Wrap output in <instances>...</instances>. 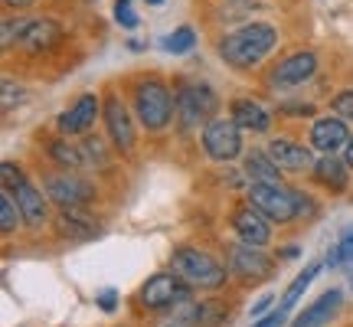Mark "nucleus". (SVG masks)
Wrapping results in <instances>:
<instances>
[{
    "label": "nucleus",
    "mask_w": 353,
    "mask_h": 327,
    "mask_svg": "<svg viewBox=\"0 0 353 327\" xmlns=\"http://www.w3.org/2000/svg\"><path fill=\"white\" fill-rule=\"evenodd\" d=\"M203 151L213 161H236L242 154V128L232 118H210L203 125Z\"/></svg>",
    "instance_id": "39448f33"
},
{
    "label": "nucleus",
    "mask_w": 353,
    "mask_h": 327,
    "mask_svg": "<svg viewBox=\"0 0 353 327\" xmlns=\"http://www.w3.org/2000/svg\"><path fill=\"white\" fill-rule=\"evenodd\" d=\"M114 304H118V291H114V288L99 291V308H101V311H114Z\"/></svg>",
    "instance_id": "7c9ffc66"
},
{
    "label": "nucleus",
    "mask_w": 353,
    "mask_h": 327,
    "mask_svg": "<svg viewBox=\"0 0 353 327\" xmlns=\"http://www.w3.org/2000/svg\"><path fill=\"white\" fill-rule=\"evenodd\" d=\"M341 304H343L341 288L324 291V295H321L311 308H304L301 315L291 321V327H324V324H330V321H334V315L341 311Z\"/></svg>",
    "instance_id": "4468645a"
},
{
    "label": "nucleus",
    "mask_w": 353,
    "mask_h": 327,
    "mask_svg": "<svg viewBox=\"0 0 353 327\" xmlns=\"http://www.w3.org/2000/svg\"><path fill=\"white\" fill-rule=\"evenodd\" d=\"M50 157L56 164H63V167H82L85 164V154H82V148H76V144H69V141H52L50 144Z\"/></svg>",
    "instance_id": "5701e85b"
},
{
    "label": "nucleus",
    "mask_w": 353,
    "mask_h": 327,
    "mask_svg": "<svg viewBox=\"0 0 353 327\" xmlns=\"http://www.w3.org/2000/svg\"><path fill=\"white\" fill-rule=\"evenodd\" d=\"M281 255H285V259H298V249H294V246H291V249H281Z\"/></svg>",
    "instance_id": "c9c22d12"
},
{
    "label": "nucleus",
    "mask_w": 353,
    "mask_h": 327,
    "mask_svg": "<svg viewBox=\"0 0 353 327\" xmlns=\"http://www.w3.org/2000/svg\"><path fill=\"white\" fill-rule=\"evenodd\" d=\"M268 223H272V219L259 213L252 203H249V206H239V210L232 213V229L239 232V239L249 242V246H259V249L272 239V229H268Z\"/></svg>",
    "instance_id": "9b49d317"
},
{
    "label": "nucleus",
    "mask_w": 353,
    "mask_h": 327,
    "mask_svg": "<svg viewBox=\"0 0 353 327\" xmlns=\"http://www.w3.org/2000/svg\"><path fill=\"white\" fill-rule=\"evenodd\" d=\"M46 197H50L59 210H82V206L95 197V187L88 184L85 177L56 174L46 180Z\"/></svg>",
    "instance_id": "6e6552de"
},
{
    "label": "nucleus",
    "mask_w": 353,
    "mask_h": 327,
    "mask_svg": "<svg viewBox=\"0 0 353 327\" xmlns=\"http://www.w3.org/2000/svg\"><path fill=\"white\" fill-rule=\"evenodd\" d=\"M245 177H252V184H281V167L268 151H252L245 157Z\"/></svg>",
    "instance_id": "aec40b11"
},
{
    "label": "nucleus",
    "mask_w": 353,
    "mask_h": 327,
    "mask_svg": "<svg viewBox=\"0 0 353 327\" xmlns=\"http://www.w3.org/2000/svg\"><path fill=\"white\" fill-rule=\"evenodd\" d=\"M20 203H17V197H13L10 190H3V200H0V229L10 236V232H17V226H20Z\"/></svg>",
    "instance_id": "b1692460"
},
{
    "label": "nucleus",
    "mask_w": 353,
    "mask_h": 327,
    "mask_svg": "<svg viewBox=\"0 0 353 327\" xmlns=\"http://www.w3.org/2000/svg\"><path fill=\"white\" fill-rule=\"evenodd\" d=\"M13 105V82H3V108Z\"/></svg>",
    "instance_id": "72a5a7b5"
},
{
    "label": "nucleus",
    "mask_w": 353,
    "mask_h": 327,
    "mask_svg": "<svg viewBox=\"0 0 353 327\" xmlns=\"http://www.w3.org/2000/svg\"><path fill=\"white\" fill-rule=\"evenodd\" d=\"M105 125H108V138L114 141V148L121 154L134 148V128H131V118H128V108L121 105V99L105 101Z\"/></svg>",
    "instance_id": "ddd939ff"
},
{
    "label": "nucleus",
    "mask_w": 353,
    "mask_h": 327,
    "mask_svg": "<svg viewBox=\"0 0 353 327\" xmlns=\"http://www.w3.org/2000/svg\"><path fill=\"white\" fill-rule=\"evenodd\" d=\"M285 324V311L278 308V315H268V317H262L259 324H252V327H281Z\"/></svg>",
    "instance_id": "2f4dec72"
},
{
    "label": "nucleus",
    "mask_w": 353,
    "mask_h": 327,
    "mask_svg": "<svg viewBox=\"0 0 353 327\" xmlns=\"http://www.w3.org/2000/svg\"><path fill=\"white\" fill-rule=\"evenodd\" d=\"M95 118H99V95H82L69 112L59 115L56 125H59L65 138H72V135H85L88 128L95 125Z\"/></svg>",
    "instance_id": "f8f14e48"
},
{
    "label": "nucleus",
    "mask_w": 353,
    "mask_h": 327,
    "mask_svg": "<svg viewBox=\"0 0 353 327\" xmlns=\"http://www.w3.org/2000/svg\"><path fill=\"white\" fill-rule=\"evenodd\" d=\"M193 43H196V33L190 30V26H176L170 37L161 39V46H164L167 52H174V56H183V52L193 50Z\"/></svg>",
    "instance_id": "393cba45"
},
{
    "label": "nucleus",
    "mask_w": 353,
    "mask_h": 327,
    "mask_svg": "<svg viewBox=\"0 0 353 327\" xmlns=\"http://www.w3.org/2000/svg\"><path fill=\"white\" fill-rule=\"evenodd\" d=\"M249 203L272 223H288L301 213L294 190H285L281 184H252L249 187Z\"/></svg>",
    "instance_id": "20e7f679"
},
{
    "label": "nucleus",
    "mask_w": 353,
    "mask_h": 327,
    "mask_svg": "<svg viewBox=\"0 0 353 327\" xmlns=\"http://www.w3.org/2000/svg\"><path fill=\"white\" fill-rule=\"evenodd\" d=\"M82 154H85V164H105L108 157H105V151H101V141L99 138H88L85 144H82Z\"/></svg>",
    "instance_id": "c756f323"
},
{
    "label": "nucleus",
    "mask_w": 353,
    "mask_h": 327,
    "mask_svg": "<svg viewBox=\"0 0 353 327\" xmlns=\"http://www.w3.org/2000/svg\"><path fill=\"white\" fill-rule=\"evenodd\" d=\"M174 272L187 281L190 288H223L226 285V268L216 262L213 255L190 249V246L174 252Z\"/></svg>",
    "instance_id": "7ed1b4c3"
},
{
    "label": "nucleus",
    "mask_w": 353,
    "mask_h": 327,
    "mask_svg": "<svg viewBox=\"0 0 353 327\" xmlns=\"http://www.w3.org/2000/svg\"><path fill=\"white\" fill-rule=\"evenodd\" d=\"M268 308H272V295H262V298L252 304V317H262Z\"/></svg>",
    "instance_id": "473e14b6"
},
{
    "label": "nucleus",
    "mask_w": 353,
    "mask_h": 327,
    "mask_svg": "<svg viewBox=\"0 0 353 327\" xmlns=\"http://www.w3.org/2000/svg\"><path fill=\"white\" fill-rule=\"evenodd\" d=\"M148 3H154V7H157V3H164V0H148Z\"/></svg>",
    "instance_id": "4c0bfd02"
},
{
    "label": "nucleus",
    "mask_w": 353,
    "mask_h": 327,
    "mask_svg": "<svg viewBox=\"0 0 353 327\" xmlns=\"http://www.w3.org/2000/svg\"><path fill=\"white\" fill-rule=\"evenodd\" d=\"M275 43H278V33L268 23H249L242 30H236V33H229L219 43V56L229 66H236V69H252V66H259L268 52L275 50Z\"/></svg>",
    "instance_id": "f257e3e1"
},
{
    "label": "nucleus",
    "mask_w": 353,
    "mask_h": 327,
    "mask_svg": "<svg viewBox=\"0 0 353 327\" xmlns=\"http://www.w3.org/2000/svg\"><path fill=\"white\" fill-rule=\"evenodd\" d=\"M343 157H347V164H350V167H353V138L347 141V154H343Z\"/></svg>",
    "instance_id": "f704fd0d"
},
{
    "label": "nucleus",
    "mask_w": 353,
    "mask_h": 327,
    "mask_svg": "<svg viewBox=\"0 0 353 327\" xmlns=\"http://www.w3.org/2000/svg\"><path fill=\"white\" fill-rule=\"evenodd\" d=\"M229 265H232V272H236L242 281H249V285L265 281V278L275 272V262H272L265 252H259V246H249V242H242V246H236V249L229 252Z\"/></svg>",
    "instance_id": "1a4fd4ad"
},
{
    "label": "nucleus",
    "mask_w": 353,
    "mask_h": 327,
    "mask_svg": "<svg viewBox=\"0 0 353 327\" xmlns=\"http://www.w3.org/2000/svg\"><path fill=\"white\" fill-rule=\"evenodd\" d=\"M114 23L125 26V30H134V26L141 23V17L131 0H114Z\"/></svg>",
    "instance_id": "a878e982"
},
{
    "label": "nucleus",
    "mask_w": 353,
    "mask_h": 327,
    "mask_svg": "<svg viewBox=\"0 0 353 327\" xmlns=\"http://www.w3.org/2000/svg\"><path fill=\"white\" fill-rule=\"evenodd\" d=\"M268 154H272V161H275L281 170H307V167H314L311 151H307L304 144L288 141V138H275L268 144Z\"/></svg>",
    "instance_id": "f3484780"
},
{
    "label": "nucleus",
    "mask_w": 353,
    "mask_h": 327,
    "mask_svg": "<svg viewBox=\"0 0 353 327\" xmlns=\"http://www.w3.org/2000/svg\"><path fill=\"white\" fill-rule=\"evenodd\" d=\"M0 174H3V190H17L20 184H23V174H20V167H13V164H0Z\"/></svg>",
    "instance_id": "c85d7f7f"
},
{
    "label": "nucleus",
    "mask_w": 353,
    "mask_h": 327,
    "mask_svg": "<svg viewBox=\"0 0 353 327\" xmlns=\"http://www.w3.org/2000/svg\"><path fill=\"white\" fill-rule=\"evenodd\" d=\"M334 112H337V118H343V121H353V88H347V92H341V95L334 99Z\"/></svg>",
    "instance_id": "cd10ccee"
},
{
    "label": "nucleus",
    "mask_w": 353,
    "mask_h": 327,
    "mask_svg": "<svg viewBox=\"0 0 353 327\" xmlns=\"http://www.w3.org/2000/svg\"><path fill=\"white\" fill-rule=\"evenodd\" d=\"M187 298H190V285L176 272H161V275L148 278L144 288H141V301L151 311H164V308L187 301Z\"/></svg>",
    "instance_id": "0eeeda50"
},
{
    "label": "nucleus",
    "mask_w": 353,
    "mask_h": 327,
    "mask_svg": "<svg viewBox=\"0 0 353 327\" xmlns=\"http://www.w3.org/2000/svg\"><path fill=\"white\" fill-rule=\"evenodd\" d=\"M13 193H17V203H20V213H23L26 226H43L46 223V200H43V193L37 187H30L26 180Z\"/></svg>",
    "instance_id": "a211bd4d"
},
{
    "label": "nucleus",
    "mask_w": 353,
    "mask_h": 327,
    "mask_svg": "<svg viewBox=\"0 0 353 327\" xmlns=\"http://www.w3.org/2000/svg\"><path fill=\"white\" fill-rule=\"evenodd\" d=\"M350 288H353V275H350Z\"/></svg>",
    "instance_id": "58836bf2"
},
{
    "label": "nucleus",
    "mask_w": 353,
    "mask_h": 327,
    "mask_svg": "<svg viewBox=\"0 0 353 327\" xmlns=\"http://www.w3.org/2000/svg\"><path fill=\"white\" fill-rule=\"evenodd\" d=\"M317 72V56L314 52H294L288 59H281V63L272 69V86L275 88H294L307 82V79Z\"/></svg>",
    "instance_id": "9d476101"
},
{
    "label": "nucleus",
    "mask_w": 353,
    "mask_h": 327,
    "mask_svg": "<svg viewBox=\"0 0 353 327\" xmlns=\"http://www.w3.org/2000/svg\"><path fill=\"white\" fill-rule=\"evenodd\" d=\"M134 112L148 131H161L170 125L176 112V95H170V88L161 79H144L134 88Z\"/></svg>",
    "instance_id": "f03ea898"
},
{
    "label": "nucleus",
    "mask_w": 353,
    "mask_h": 327,
    "mask_svg": "<svg viewBox=\"0 0 353 327\" xmlns=\"http://www.w3.org/2000/svg\"><path fill=\"white\" fill-rule=\"evenodd\" d=\"M314 177H317V184H324V187L343 190L347 187V164H343L337 154H324V157L314 164Z\"/></svg>",
    "instance_id": "412c9836"
},
{
    "label": "nucleus",
    "mask_w": 353,
    "mask_h": 327,
    "mask_svg": "<svg viewBox=\"0 0 353 327\" xmlns=\"http://www.w3.org/2000/svg\"><path fill=\"white\" fill-rule=\"evenodd\" d=\"M7 3H10V7H30L33 0H7Z\"/></svg>",
    "instance_id": "e433bc0d"
},
{
    "label": "nucleus",
    "mask_w": 353,
    "mask_h": 327,
    "mask_svg": "<svg viewBox=\"0 0 353 327\" xmlns=\"http://www.w3.org/2000/svg\"><path fill=\"white\" fill-rule=\"evenodd\" d=\"M317 272H321V265L311 262V265H307V268L301 272V275L291 281V288L281 295V311H288V308H294V304H298V298H301L304 291H307V285H311V281L317 278Z\"/></svg>",
    "instance_id": "4be33fe9"
},
{
    "label": "nucleus",
    "mask_w": 353,
    "mask_h": 327,
    "mask_svg": "<svg viewBox=\"0 0 353 327\" xmlns=\"http://www.w3.org/2000/svg\"><path fill=\"white\" fill-rule=\"evenodd\" d=\"M216 112V95L210 86H183L176 92V115H180V125L183 128H200L206 125Z\"/></svg>",
    "instance_id": "423d86ee"
},
{
    "label": "nucleus",
    "mask_w": 353,
    "mask_h": 327,
    "mask_svg": "<svg viewBox=\"0 0 353 327\" xmlns=\"http://www.w3.org/2000/svg\"><path fill=\"white\" fill-rule=\"evenodd\" d=\"M232 121L239 128H249V131H259V135H265L268 128H272V118H268V112H265L259 101L252 99H239L236 105H232Z\"/></svg>",
    "instance_id": "6ab92c4d"
},
{
    "label": "nucleus",
    "mask_w": 353,
    "mask_h": 327,
    "mask_svg": "<svg viewBox=\"0 0 353 327\" xmlns=\"http://www.w3.org/2000/svg\"><path fill=\"white\" fill-rule=\"evenodd\" d=\"M59 39H63V30L56 20H46V17H37V20H30L23 30V37H20V50L26 52H43V50H52V46H59Z\"/></svg>",
    "instance_id": "2eb2a0df"
},
{
    "label": "nucleus",
    "mask_w": 353,
    "mask_h": 327,
    "mask_svg": "<svg viewBox=\"0 0 353 327\" xmlns=\"http://www.w3.org/2000/svg\"><path fill=\"white\" fill-rule=\"evenodd\" d=\"M347 125L343 118H317L311 125V144H314L321 154H337L341 148H347Z\"/></svg>",
    "instance_id": "dca6fc26"
},
{
    "label": "nucleus",
    "mask_w": 353,
    "mask_h": 327,
    "mask_svg": "<svg viewBox=\"0 0 353 327\" xmlns=\"http://www.w3.org/2000/svg\"><path fill=\"white\" fill-rule=\"evenodd\" d=\"M26 23H30V20H3V50L20 46V37H23Z\"/></svg>",
    "instance_id": "bb28decb"
}]
</instances>
